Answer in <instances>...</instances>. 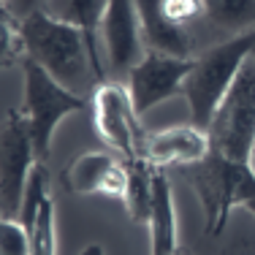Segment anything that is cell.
I'll list each match as a JSON object with an SVG mask.
<instances>
[{
	"label": "cell",
	"instance_id": "obj_1",
	"mask_svg": "<svg viewBox=\"0 0 255 255\" xmlns=\"http://www.w3.org/2000/svg\"><path fill=\"white\" fill-rule=\"evenodd\" d=\"M22 35H25L27 60L41 65L63 87L84 95L95 82L103 84L90 54L87 38L79 27L54 19L44 8H38L22 19Z\"/></svg>",
	"mask_w": 255,
	"mask_h": 255
},
{
	"label": "cell",
	"instance_id": "obj_2",
	"mask_svg": "<svg viewBox=\"0 0 255 255\" xmlns=\"http://www.w3.org/2000/svg\"><path fill=\"white\" fill-rule=\"evenodd\" d=\"M250 54H255V27L209 46L193 60V71L182 93L187 98V112H190L193 125H198L201 130L209 128L220 101L226 98L228 87L234 84L242 65L250 60Z\"/></svg>",
	"mask_w": 255,
	"mask_h": 255
},
{
	"label": "cell",
	"instance_id": "obj_3",
	"mask_svg": "<svg viewBox=\"0 0 255 255\" xmlns=\"http://www.w3.org/2000/svg\"><path fill=\"white\" fill-rule=\"evenodd\" d=\"M187 168H190V187L196 190L204 209L206 236H223L234 209L247 206L255 198V166L236 163L209 149L201 163Z\"/></svg>",
	"mask_w": 255,
	"mask_h": 255
},
{
	"label": "cell",
	"instance_id": "obj_4",
	"mask_svg": "<svg viewBox=\"0 0 255 255\" xmlns=\"http://www.w3.org/2000/svg\"><path fill=\"white\" fill-rule=\"evenodd\" d=\"M212 152L226 155L236 163H253L255 155V57L236 74L226 98L220 101L209 128Z\"/></svg>",
	"mask_w": 255,
	"mask_h": 255
},
{
	"label": "cell",
	"instance_id": "obj_5",
	"mask_svg": "<svg viewBox=\"0 0 255 255\" xmlns=\"http://www.w3.org/2000/svg\"><path fill=\"white\" fill-rule=\"evenodd\" d=\"M22 74H25V101H22L19 112L27 120V130H30V138H33L35 157H38V163H44L49 157L57 125L68 114L87 109V95H79L74 90L63 87L57 79H52L33 60H25Z\"/></svg>",
	"mask_w": 255,
	"mask_h": 255
},
{
	"label": "cell",
	"instance_id": "obj_6",
	"mask_svg": "<svg viewBox=\"0 0 255 255\" xmlns=\"http://www.w3.org/2000/svg\"><path fill=\"white\" fill-rule=\"evenodd\" d=\"M35 163H38V157H35L25 114L8 109L3 117V133H0V204H3V217L14 220V215H19Z\"/></svg>",
	"mask_w": 255,
	"mask_h": 255
},
{
	"label": "cell",
	"instance_id": "obj_7",
	"mask_svg": "<svg viewBox=\"0 0 255 255\" xmlns=\"http://www.w3.org/2000/svg\"><path fill=\"white\" fill-rule=\"evenodd\" d=\"M93 120H95V133L123 155V160H136L141 157L144 147V130L138 125L141 114L133 106V98L123 84H98L93 93Z\"/></svg>",
	"mask_w": 255,
	"mask_h": 255
},
{
	"label": "cell",
	"instance_id": "obj_8",
	"mask_svg": "<svg viewBox=\"0 0 255 255\" xmlns=\"http://www.w3.org/2000/svg\"><path fill=\"white\" fill-rule=\"evenodd\" d=\"M193 71V57H168L147 52L128 74V93L138 114H147L157 103L185 93V82Z\"/></svg>",
	"mask_w": 255,
	"mask_h": 255
},
{
	"label": "cell",
	"instance_id": "obj_9",
	"mask_svg": "<svg viewBox=\"0 0 255 255\" xmlns=\"http://www.w3.org/2000/svg\"><path fill=\"white\" fill-rule=\"evenodd\" d=\"M101 35L106 46L109 68L117 74H130V68L144 57L141 25L133 0H109L101 22Z\"/></svg>",
	"mask_w": 255,
	"mask_h": 255
},
{
	"label": "cell",
	"instance_id": "obj_10",
	"mask_svg": "<svg viewBox=\"0 0 255 255\" xmlns=\"http://www.w3.org/2000/svg\"><path fill=\"white\" fill-rule=\"evenodd\" d=\"M63 187L76 196H109L125 198L128 187V168L125 160H117L109 152H82L68 163L63 171Z\"/></svg>",
	"mask_w": 255,
	"mask_h": 255
},
{
	"label": "cell",
	"instance_id": "obj_11",
	"mask_svg": "<svg viewBox=\"0 0 255 255\" xmlns=\"http://www.w3.org/2000/svg\"><path fill=\"white\" fill-rule=\"evenodd\" d=\"M209 136L198 125H171L163 130H147L141 157L157 168L166 166H196L209 155Z\"/></svg>",
	"mask_w": 255,
	"mask_h": 255
},
{
	"label": "cell",
	"instance_id": "obj_12",
	"mask_svg": "<svg viewBox=\"0 0 255 255\" xmlns=\"http://www.w3.org/2000/svg\"><path fill=\"white\" fill-rule=\"evenodd\" d=\"M138 11V25H141V41L147 52L168 54V57H185L190 60L193 41L185 33V27L174 25L166 16L163 0H133Z\"/></svg>",
	"mask_w": 255,
	"mask_h": 255
},
{
	"label": "cell",
	"instance_id": "obj_13",
	"mask_svg": "<svg viewBox=\"0 0 255 255\" xmlns=\"http://www.w3.org/2000/svg\"><path fill=\"white\" fill-rule=\"evenodd\" d=\"M149 255H179V231H177V209H174V193L166 171L155 166V196L152 215H149Z\"/></svg>",
	"mask_w": 255,
	"mask_h": 255
},
{
	"label": "cell",
	"instance_id": "obj_14",
	"mask_svg": "<svg viewBox=\"0 0 255 255\" xmlns=\"http://www.w3.org/2000/svg\"><path fill=\"white\" fill-rule=\"evenodd\" d=\"M106 5H109V0H46V3L41 5L49 16H54V19H60V22H68V25H74L84 33L90 54H93V63H95V68H98L101 79L106 76V71L101 68L98 41H101V22H103Z\"/></svg>",
	"mask_w": 255,
	"mask_h": 255
},
{
	"label": "cell",
	"instance_id": "obj_15",
	"mask_svg": "<svg viewBox=\"0 0 255 255\" xmlns=\"http://www.w3.org/2000/svg\"><path fill=\"white\" fill-rule=\"evenodd\" d=\"M128 168V187H125V206L133 223H149L152 215V196H155V166L144 157L125 160Z\"/></svg>",
	"mask_w": 255,
	"mask_h": 255
},
{
	"label": "cell",
	"instance_id": "obj_16",
	"mask_svg": "<svg viewBox=\"0 0 255 255\" xmlns=\"http://www.w3.org/2000/svg\"><path fill=\"white\" fill-rule=\"evenodd\" d=\"M204 16L231 35L255 27V0H201Z\"/></svg>",
	"mask_w": 255,
	"mask_h": 255
},
{
	"label": "cell",
	"instance_id": "obj_17",
	"mask_svg": "<svg viewBox=\"0 0 255 255\" xmlns=\"http://www.w3.org/2000/svg\"><path fill=\"white\" fill-rule=\"evenodd\" d=\"M30 234V253L33 255H57V236H54V204L46 196L35 215L33 226L27 228Z\"/></svg>",
	"mask_w": 255,
	"mask_h": 255
},
{
	"label": "cell",
	"instance_id": "obj_18",
	"mask_svg": "<svg viewBox=\"0 0 255 255\" xmlns=\"http://www.w3.org/2000/svg\"><path fill=\"white\" fill-rule=\"evenodd\" d=\"M0 255H33L30 253V234L25 226L11 217L0 223Z\"/></svg>",
	"mask_w": 255,
	"mask_h": 255
},
{
	"label": "cell",
	"instance_id": "obj_19",
	"mask_svg": "<svg viewBox=\"0 0 255 255\" xmlns=\"http://www.w3.org/2000/svg\"><path fill=\"white\" fill-rule=\"evenodd\" d=\"M25 49V35H22V22L14 19L8 11L3 8V68H8L14 60H19Z\"/></svg>",
	"mask_w": 255,
	"mask_h": 255
},
{
	"label": "cell",
	"instance_id": "obj_20",
	"mask_svg": "<svg viewBox=\"0 0 255 255\" xmlns=\"http://www.w3.org/2000/svg\"><path fill=\"white\" fill-rule=\"evenodd\" d=\"M163 8H166V16L174 22V25L185 27L187 22L204 16V5L201 0H163Z\"/></svg>",
	"mask_w": 255,
	"mask_h": 255
},
{
	"label": "cell",
	"instance_id": "obj_21",
	"mask_svg": "<svg viewBox=\"0 0 255 255\" xmlns=\"http://www.w3.org/2000/svg\"><path fill=\"white\" fill-rule=\"evenodd\" d=\"M217 255H255V228L253 231H247V226L236 228Z\"/></svg>",
	"mask_w": 255,
	"mask_h": 255
},
{
	"label": "cell",
	"instance_id": "obj_22",
	"mask_svg": "<svg viewBox=\"0 0 255 255\" xmlns=\"http://www.w3.org/2000/svg\"><path fill=\"white\" fill-rule=\"evenodd\" d=\"M46 0H3V8L8 11L14 19H25V16H30L33 11H38L41 5H44Z\"/></svg>",
	"mask_w": 255,
	"mask_h": 255
},
{
	"label": "cell",
	"instance_id": "obj_23",
	"mask_svg": "<svg viewBox=\"0 0 255 255\" xmlns=\"http://www.w3.org/2000/svg\"><path fill=\"white\" fill-rule=\"evenodd\" d=\"M79 255H103V247H101V245H87Z\"/></svg>",
	"mask_w": 255,
	"mask_h": 255
},
{
	"label": "cell",
	"instance_id": "obj_24",
	"mask_svg": "<svg viewBox=\"0 0 255 255\" xmlns=\"http://www.w3.org/2000/svg\"><path fill=\"white\" fill-rule=\"evenodd\" d=\"M245 209H247V212H250V215L255 217V198H253V201H250V204H247V206H245Z\"/></svg>",
	"mask_w": 255,
	"mask_h": 255
},
{
	"label": "cell",
	"instance_id": "obj_25",
	"mask_svg": "<svg viewBox=\"0 0 255 255\" xmlns=\"http://www.w3.org/2000/svg\"><path fill=\"white\" fill-rule=\"evenodd\" d=\"M253 160H255V155H253Z\"/></svg>",
	"mask_w": 255,
	"mask_h": 255
},
{
	"label": "cell",
	"instance_id": "obj_26",
	"mask_svg": "<svg viewBox=\"0 0 255 255\" xmlns=\"http://www.w3.org/2000/svg\"><path fill=\"white\" fill-rule=\"evenodd\" d=\"M253 166H255V160H253Z\"/></svg>",
	"mask_w": 255,
	"mask_h": 255
}]
</instances>
